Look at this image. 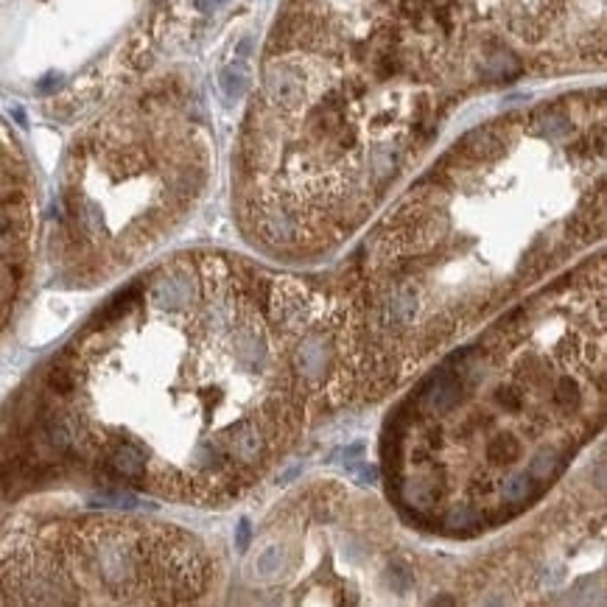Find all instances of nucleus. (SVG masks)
Returning a JSON list of instances; mask_svg holds the SVG:
<instances>
[{
    "label": "nucleus",
    "mask_w": 607,
    "mask_h": 607,
    "mask_svg": "<svg viewBox=\"0 0 607 607\" xmlns=\"http://www.w3.org/2000/svg\"><path fill=\"white\" fill-rule=\"evenodd\" d=\"M532 132L538 137H568L571 135V120L565 115H557V112H540L535 120H532Z\"/></svg>",
    "instance_id": "obj_6"
},
{
    "label": "nucleus",
    "mask_w": 607,
    "mask_h": 607,
    "mask_svg": "<svg viewBox=\"0 0 607 607\" xmlns=\"http://www.w3.org/2000/svg\"><path fill=\"white\" fill-rule=\"evenodd\" d=\"M504 146H506V137L498 132L496 126H484V129H473L465 137L462 152L470 160H493L504 152Z\"/></svg>",
    "instance_id": "obj_3"
},
{
    "label": "nucleus",
    "mask_w": 607,
    "mask_h": 607,
    "mask_svg": "<svg viewBox=\"0 0 607 607\" xmlns=\"http://www.w3.org/2000/svg\"><path fill=\"white\" fill-rule=\"evenodd\" d=\"M246 540H249V526L241 523L238 526V549H246Z\"/></svg>",
    "instance_id": "obj_7"
},
{
    "label": "nucleus",
    "mask_w": 607,
    "mask_h": 607,
    "mask_svg": "<svg viewBox=\"0 0 607 607\" xmlns=\"http://www.w3.org/2000/svg\"><path fill=\"white\" fill-rule=\"evenodd\" d=\"M219 81H221L224 96H227L229 101H238V98L249 90V67H246L244 56H238L232 64H227V67L221 70Z\"/></svg>",
    "instance_id": "obj_4"
},
{
    "label": "nucleus",
    "mask_w": 607,
    "mask_h": 607,
    "mask_svg": "<svg viewBox=\"0 0 607 607\" xmlns=\"http://www.w3.org/2000/svg\"><path fill=\"white\" fill-rule=\"evenodd\" d=\"M263 87H266V96L269 101L275 104L277 110L294 112L302 107L305 101V81L302 76L297 73L294 64H285V62H272L263 73Z\"/></svg>",
    "instance_id": "obj_1"
},
{
    "label": "nucleus",
    "mask_w": 607,
    "mask_h": 607,
    "mask_svg": "<svg viewBox=\"0 0 607 607\" xmlns=\"http://www.w3.org/2000/svg\"><path fill=\"white\" fill-rule=\"evenodd\" d=\"M101 465L120 476V479H129V482H143L149 476V465H146V453L132 445V442H115L104 450L101 456Z\"/></svg>",
    "instance_id": "obj_2"
},
{
    "label": "nucleus",
    "mask_w": 607,
    "mask_h": 607,
    "mask_svg": "<svg viewBox=\"0 0 607 607\" xmlns=\"http://www.w3.org/2000/svg\"><path fill=\"white\" fill-rule=\"evenodd\" d=\"M518 73H521V59L515 54H509V51H504V48L490 51L487 59H484V76L490 81H509Z\"/></svg>",
    "instance_id": "obj_5"
}]
</instances>
